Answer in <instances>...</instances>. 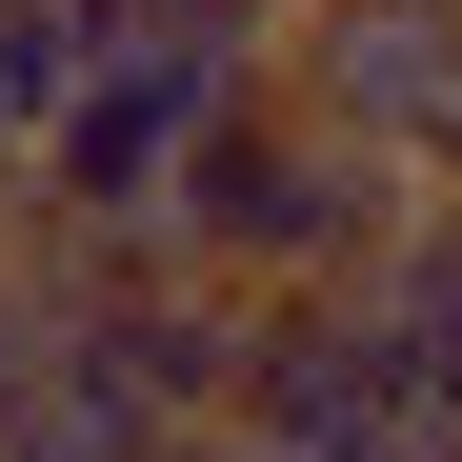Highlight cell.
<instances>
[{"mask_svg": "<svg viewBox=\"0 0 462 462\" xmlns=\"http://www.w3.org/2000/svg\"><path fill=\"white\" fill-rule=\"evenodd\" d=\"M422 221V181L382 162V141H342L322 101H221V141H201V181H181V262L221 282V301H362V262Z\"/></svg>", "mask_w": 462, "mask_h": 462, "instance_id": "obj_1", "label": "cell"}, {"mask_svg": "<svg viewBox=\"0 0 462 462\" xmlns=\"http://www.w3.org/2000/svg\"><path fill=\"white\" fill-rule=\"evenodd\" d=\"M282 101H322L342 141H382L442 201V162H462V0H301L282 21Z\"/></svg>", "mask_w": 462, "mask_h": 462, "instance_id": "obj_2", "label": "cell"}, {"mask_svg": "<svg viewBox=\"0 0 462 462\" xmlns=\"http://www.w3.org/2000/svg\"><path fill=\"white\" fill-rule=\"evenodd\" d=\"M242 442H262V462H462V422L402 382V342H382L362 301H282V322H262Z\"/></svg>", "mask_w": 462, "mask_h": 462, "instance_id": "obj_3", "label": "cell"}, {"mask_svg": "<svg viewBox=\"0 0 462 462\" xmlns=\"http://www.w3.org/2000/svg\"><path fill=\"white\" fill-rule=\"evenodd\" d=\"M362 322H382V342H402V382H422V402L462 422V201H422V221H402V242H382V262H362Z\"/></svg>", "mask_w": 462, "mask_h": 462, "instance_id": "obj_4", "label": "cell"}, {"mask_svg": "<svg viewBox=\"0 0 462 462\" xmlns=\"http://www.w3.org/2000/svg\"><path fill=\"white\" fill-rule=\"evenodd\" d=\"M121 60V0H0V141L41 162V121Z\"/></svg>", "mask_w": 462, "mask_h": 462, "instance_id": "obj_5", "label": "cell"}, {"mask_svg": "<svg viewBox=\"0 0 462 462\" xmlns=\"http://www.w3.org/2000/svg\"><path fill=\"white\" fill-rule=\"evenodd\" d=\"M0 462H181V442H162V422H141V402H121V382H101V362H60V382H41V402H21V422H0Z\"/></svg>", "mask_w": 462, "mask_h": 462, "instance_id": "obj_6", "label": "cell"}, {"mask_svg": "<svg viewBox=\"0 0 462 462\" xmlns=\"http://www.w3.org/2000/svg\"><path fill=\"white\" fill-rule=\"evenodd\" d=\"M60 362H81V342H60V322H41V301H21V282H0V422H21V402H41V382H60Z\"/></svg>", "mask_w": 462, "mask_h": 462, "instance_id": "obj_7", "label": "cell"}]
</instances>
